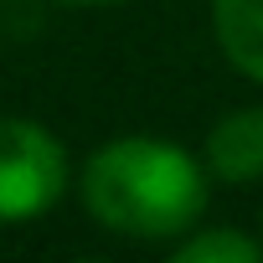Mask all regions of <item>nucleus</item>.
<instances>
[{"mask_svg":"<svg viewBox=\"0 0 263 263\" xmlns=\"http://www.w3.org/2000/svg\"><path fill=\"white\" fill-rule=\"evenodd\" d=\"M212 171L201 150H186L181 140L150 135H108L88 150V160L72 176V191L93 227L129 242H176L191 232L212 206Z\"/></svg>","mask_w":263,"mask_h":263,"instance_id":"obj_1","label":"nucleus"},{"mask_svg":"<svg viewBox=\"0 0 263 263\" xmlns=\"http://www.w3.org/2000/svg\"><path fill=\"white\" fill-rule=\"evenodd\" d=\"M72 155L57 129L26 114H0V227H26L72 191Z\"/></svg>","mask_w":263,"mask_h":263,"instance_id":"obj_2","label":"nucleus"},{"mask_svg":"<svg viewBox=\"0 0 263 263\" xmlns=\"http://www.w3.org/2000/svg\"><path fill=\"white\" fill-rule=\"evenodd\" d=\"M201 160L217 186L248 191L263 181V103H237L217 114L201 135Z\"/></svg>","mask_w":263,"mask_h":263,"instance_id":"obj_3","label":"nucleus"},{"mask_svg":"<svg viewBox=\"0 0 263 263\" xmlns=\"http://www.w3.org/2000/svg\"><path fill=\"white\" fill-rule=\"evenodd\" d=\"M206 16L222 62L263 88V0H206Z\"/></svg>","mask_w":263,"mask_h":263,"instance_id":"obj_4","label":"nucleus"},{"mask_svg":"<svg viewBox=\"0 0 263 263\" xmlns=\"http://www.w3.org/2000/svg\"><path fill=\"white\" fill-rule=\"evenodd\" d=\"M176 263H263V237L258 227H237V222H196L191 232H181L171 242Z\"/></svg>","mask_w":263,"mask_h":263,"instance_id":"obj_5","label":"nucleus"},{"mask_svg":"<svg viewBox=\"0 0 263 263\" xmlns=\"http://www.w3.org/2000/svg\"><path fill=\"white\" fill-rule=\"evenodd\" d=\"M57 6H83V11H108V6H129V0H57Z\"/></svg>","mask_w":263,"mask_h":263,"instance_id":"obj_6","label":"nucleus"},{"mask_svg":"<svg viewBox=\"0 0 263 263\" xmlns=\"http://www.w3.org/2000/svg\"><path fill=\"white\" fill-rule=\"evenodd\" d=\"M258 237H263V217H258Z\"/></svg>","mask_w":263,"mask_h":263,"instance_id":"obj_7","label":"nucleus"}]
</instances>
